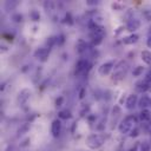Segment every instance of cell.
Returning <instances> with one entry per match:
<instances>
[{"instance_id":"6da1fadb","label":"cell","mask_w":151,"mask_h":151,"mask_svg":"<svg viewBox=\"0 0 151 151\" xmlns=\"http://www.w3.org/2000/svg\"><path fill=\"white\" fill-rule=\"evenodd\" d=\"M136 124H137V118L131 114V116H126L119 124L118 129H119V132L123 133V134H126V133H130L134 127H136Z\"/></svg>"},{"instance_id":"7a4b0ae2","label":"cell","mask_w":151,"mask_h":151,"mask_svg":"<svg viewBox=\"0 0 151 151\" xmlns=\"http://www.w3.org/2000/svg\"><path fill=\"white\" fill-rule=\"evenodd\" d=\"M104 143H105V138H104V136H101V134L93 133V134H90V136L86 138V145H87V147H90V149H92V150L99 149L100 146H103Z\"/></svg>"},{"instance_id":"3957f363","label":"cell","mask_w":151,"mask_h":151,"mask_svg":"<svg viewBox=\"0 0 151 151\" xmlns=\"http://www.w3.org/2000/svg\"><path fill=\"white\" fill-rule=\"evenodd\" d=\"M127 72V64L124 63V61H120L118 63L116 66H114V71H113V74H112V79L118 81V80H122L125 74Z\"/></svg>"},{"instance_id":"277c9868","label":"cell","mask_w":151,"mask_h":151,"mask_svg":"<svg viewBox=\"0 0 151 151\" xmlns=\"http://www.w3.org/2000/svg\"><path fill=\"white\" fill-rule=\"evenodd\" d=\"M112 68H114V61L113 60H110V61H106V63L101 64L99 66V68H98V72L101 76H106V74H109L112 71Z\"/></svg>"},{"instance_id":"5b68a950","label":"cell","mask_w":151,"mask_h":151,"mask_svg":"<svg viewBox=\"0 0 151 151\" xmlns=\"http://www.w3.org/2000/svg\"><path fill=\"white\" fill-rule=\"evenodd\" d=\"M31 97V90L29 88H22L19 93H18V103L19 105H25L27 103V100Z\"/></svg>"},{"instance_id":"8992f818","label":"cell","mask_w":151,"mask_h":151,"mask_svg":"<svg viewBox=\"0 0 151 151\" xmlns=\"http://www.w3.org/2000/svg\"><path fill=\"white\" fill-rule=\"evenodd\" d=\"M50 54V50L46 47H39L37 48V51L34 52V58L41 60V61H46Z\"/></svg>"},{"instance_id":"52a82bcc","label":"cell","mask_w":151,"mask_h":151,"mask_svg":"<svg viewBox=\"0 0 151 151\" xmlns=\"http://www.w3.org/2000/svg\"><path fill=\"white\" fill-rule=\"evenodd\" d=\"M138 97H137V94H134V93H132V94H130L127 98H126V101H125V106H126V109L127 110H132V109H134L136 107V105H138Z\"/></svg>"},{"instance_id":"ba28073f","label":"cell","mask_w":151,"mask_h":151,"mask_svg":"<svg viewBox=\"0 0 151 151\" xmlns=\"http://www.w3.org/2000/svg\"><path fill=\"white\" fill-rule=\"evenodd\" d=\"M60 132H61V122L59 119H54L51 124V133L53 137L57 138V137H59Z\"/></svg>"},{"instance_id":"9c48e42d","label":"cell","mask_w":151,"mask_h":151,"mask_svg":"<svg viewBox=\"0 0 151 151\" xmlns=\"http://www.w3.org/2000/svg\"><path fill=\"white\" fill-rule=\"evenodd\" d=\"M139 27H140V21H139L138 19H133V18L129 19V21H127V24H126V31H129V32H134V31H137Z\"/></svg>"},{"instance_id":"30bf717a","label":"cell","mask_w":151,"mask_h":151,"mask_svg":"<svg viewBox=\"0 0 151 151\" xmlns=\"http://www.w3.org/2000/svg\"><path fill=\"white\" fill-rule=\"evenodd\" d=\"M138 106L142 109V110H146L149 106H151V98L146 94L142 96L138 100Z\"/></svg>"},{"instance_id":"8fae6325","label":"cell","mask_w":151,"mask_h":151,"mask_svg":"<svg viewBox=\"0 0 151 151\" xmlns=\"http://www.w3.org/2000/svg\"><path fill=\"white\" fill-rule=\"evenodd\" d=\"M87 67H88V61L86 59H79L77 65H76V73L85 72Z\"/></svg>"},{"instance_id":"7c38bea8","label":"cell","mask_w":151,"mask_h":151,"mask_svg":"<svg viewBox=\"0 0 151 151\" xmlns=\"http://www.w3.org/2000/svg\"><path fill=\"white\" fill-rule=\"evenodd\" d=\"M150 88V85H149V83L144 79V80H140V81H138L137 84H136V91L137 92H140V93H143V92H145V91H147Z\"/></svg>"},{"instance_id":"4fadbf2b","label":"cell","mask_w":151,"mask_h":151,"mask_svg":"<svg viewBox=\"0 0 151 151\" xmlns=\"http://www.w3.org/2000/svg\"><path fill=\"white\" fill-rule=\"evenodd\" d=\"M138 39H139L138 34L132 33V34H130V35H127V37H124L123 42H124V44H126V45H131V44L137 42V41H138Z\"/></svg>"},{"instance_id":"5bb4252c","label":"cell","mask_w":151,"mask_h":151,"mask_svg":"<svg viewBox=\"0 0 151 151\" xmlns=\"http://www.w3.org/2000/svg\"><path fill=\"white\" fill-rule=\"evenodd\" d=\"M76 50H77L78 53L85 52V51L87 50V42H86L85 40H83V39H79V40L77 41V44H76Z\"/></svg>"},{"instance_id":"9a60e30c","label":"cell","mask_w":151,"mask_h":151,"mask_svg":"<svg viewBox=\"0 0 151 151\" xmlns=\"http://www.w3.org/2000/svg\"><path fill=\"white\" fill-rule=\"evenodd\" d=\"M139 119L142 122H149L151 119V111L150 110H142L139 113Z\"/></svg>"},{"instance_id":"2e32d148","label":"cell","mask_w":151,"mask_h":151,"mask_svg":"<svg viewBox=\"0 0 151 151\" xmlns=\"http://www.w3.org/2000/svg\"><path fill=\"white\" fill-rule=\"evenodd\" d=\"M140 57H142V60H143L145 64H147V65L151 64V52H150V51H147V50L143 51L142 54H140Z\"/></svg>"},{"instance_id":"e0dca14e","label":"cell","mask_w":151,"mask_h":151,"mask_svg":"<svg viewBox=\"0 0 151 151\" xmlns=\"http://www.w3.org/2000/svg\"><path fill=\"white\" fill-rule=\"evenodd\" d=\"M58 116H59V118H60V119H70V118L72 117V113H71V111H70V110L65 109V110L59 111Z\"/></svg>"},{"instance_id":"ac0fdd59","label":"cell","mask_w":151,"mask_h":151,"mask_svg":"<svg viewBox=\"0 0 151 151\" xmlns=\"http://www.w3.org/2000/svg\"><path fill=\"white\" fill-rule=\"evenodd\" d=\"M18 6V1H6L5 2V11L6 12H9V11H13L15 7Z\"/></svg>"},{"instance_id":"d6986e66","label":"cell","mask_w":151,"mask_h":151,"mask_svg":"<svg viewBox=\"0 0 151 151\" xmlns=\"http://www.w3.org/2000/svg\"><path fill=\"white\" fill-rule=\"evenodd\" d=\"M54 45H57V37H50L46 40V48L51 50Z\"/></svg>"},{"instance_id":"ffe728a7","label":"cell","mask_w":151,"mask_h":151,"mask_svg":"<svg viewBox=\"0 0 151 151\" xmlns=\"http://www.w3.org/2000/svg\"><path fill=\"white\" fill-rule=\"evenodd\" d=\"M29 18H31V20H33V21H39V20H40V13H39L37 9H32V11L29 12Z\"/></svg>"},{"instance_id":"44dd1931","label":"cell","mask_w":151,"mask_h":151,"mask_svg":"<svg viewBox=\"0 0 151 151\" xmlns=\"http://www.w3.org/2000/svg\"><path fill=\"white\" fill-rule=\"evenodd\" d=\"M29 127H31V125L28 124V123H26V124H22V126L18 130V134L20 136V134H24V133H26L28 130H29Z\"/></svg>"},{"instance_id":"7402d4cb","label":"cell","mask_w":151,"mask_h":151,"mask_svg":"<svg viewBox=\"0 0 151 151\" xmlns=\"http://www.w3.org/2000/svg\"><path fill=\"white\" fill-rule=\"evenodd\" d=\"M143 71H144V67H143V66H137V67L132 71V76H133V77H139V76L143 73Z\"/></svg>"},{"instance_id":"603a6c76","label":"cell","mask_w":151,"mask_h":151,"mask_svg":"<svg viewBox=\"0 0 151 151\" xmlns=\"http://www.w3.org/2000/svg\"><path fill=\"white\" fill-rule=\"evenodd\" d=\"M22 19H24V17H22V14H20V13H15V14L12 15V20H13L14 22H21Z\"/></svg>"},{"instance_id":"cb8c5ba5","label":"cell","mask_w":151,"mask_h":151,"mask_svg":"<svg viewBox=\"0 0 151 151\" xmlns=\"http://www.w3.org/2000/svg\"><path fill=\"white\" fill-rule=\"evenodd\" d=\"M139 147H140V151H150V144L147 142H142L139 144Z\"/></svg>"},{"instance_id":"d4e9b609","label":"cell","mask_w":151,"mask_h":151,"mask_svg":"<svg viewBox=\"0 0 151 151\" xmlns=\"http://www.w3.org/2000/svg\"><path fill=\"white\" fill-rule=\"evenodd\" d=\"M64 42H65V35H64V34H59V35L57 37V45L60 46V45H63Z\"/></svg>"},{"instance_id":"484cf974","label":"cell","mask_w":151,"mask_h":151,"mask_svg":"<svg viewBox=\"0 0 151 151\" xmlns=\"http://www.w3.org/2000/svg\"><path fill=\"white\" fill-rule=\"evenodd\" d=\"M63 103H64V98H63V97H58V98L55 99V106H57V107L61 106Z\"/></svg>"},{"instance_id":"4316f807","label":"cell","mask_w":151,"mask_h":151,"mask_svg":"<svg viewBox=\"0 0 151 151\" xmlns=\"http://www.w3.org/2000/svg\"><path fill=\"white\" fill-rule=\"evenodd\" d=\"M139 134V130H138V127H134L131 132H130V137H137Z\"/></svg>"},{"instance_id":"83f0119b","label":"cell","mask_w":151,"mask_h":151,"mask_svg":"<svg viewBox=\"0 0 151 151\" xmlns=\"http://www.w3.org/2000/svg\"><path fill=\"white\" fill-rule=\"evenodd\" d=\"M112 8H113V9H116V11H118V9H122V8H123V6H122V5H119V4H117V2H114V4H112Z\"/></svg>"},{"instance_id":"f1b7e54d","label":"cell","mask_w":151,"mask_h":151,"mask_svg":"<svg viewBox=\"0 0 151 151\" xmlns=\"http://www.w3.org/2000/svg\"><path fill=\"white\" fill-rule=\"evenodd\" d=\"M65 21L68 22V24H73V21H72V19H71V13H67V14H66V17H65Z\"/></svg>"},{"instance_id":"f546056e","label":"cell","mask_w":151,"mask_h":151,"mask_svg":"<svg viewBox=\"0 0 151 151\" xmlns=\"http://www.w3.org/2000/svg\"><path fill=\"white\" fill-rule=\"evenodd\" d=\"M85 112H86V113L88 112V106H87V105H84V106H83V110L80 111V114H81V116H85Z\"/></svg>"},{"instance_id":"4dcf8cb0","label":"cell","mask_w":151,"mask_h":151,"mask_svg":"<svg viewBox=\"0 0 151 151\" xmlns=\"http://www.w3.org/2000/svg\"><path fill=\"white\" fill-rule=\"evenodd\" d=\"M145 80H146L147 83L151 81V71H149V72L146 73V76H145Z\"/></svg>"},{"instance_id":"1f68e13d","label":"cell","mask_w":151,"mask_h":151,"mask_svg":"<svg viewBox=\"0 0 151 151\" xmlns=\"http://www.w3.org/2000/svg\"><path fill=\"white\" fill-rule=\"evenodd\" d=\"M86 4H87V5H97L98 1H96V0H87Z\"/></svg>"},{"instance_id":"d6a6232c","label":"cell","mask_w":151,"mask_h":151,"mask_svg":"<svg viewBox=\"0 0 151 151\" xmlns=\"http://www.w3.org/2000/svg\"><path fill=\"white\" fill-rule=\"evenodd\" d=\"M84 94H85V90H84V88H81V90H80V92H79V98H80V99H83V98H84Z\"/></svg>"},{"instance_id":"836d02e7","label":"cell","mask_w":151,"mask_h":151,"mask_svg":"<svg viewBox=\"0 0 151 151\" xmlns=\"http://www.w3.org/2000/svg\"><path fill=\"white\" fill-rule=\"evenodd\" d=\"M28 142H29V138L25 139V140L22 142V144H20V146H26V145H28Z\"/></svg>"},{"instance_id":"e575fe53","label":"cell","mask_w":151,"mask_h":151,"mask_svg":"<svg viewBox=\"0 0 151 151\" xmlns=\"http://www.w3.org/2000/svg\"><path fill=\"white\" fill-rule=\"evenodd\" d=\"M146 45H147V47H151V34L149 35V38L146 40Z\"/></svg>"},{"instance_id":"d590c367","label":"cell","mask_w":151,"mask_h":151,"mask_svg":"<svg viewBox=\"0 0 151 151\" xmlns=\"http://www.w3.org/2000/svg\"><path fill=\"white\" fill-rule=\"evenodd\" d=\"M137 146H138V145H134V146H133L132 149H130V151H136V149H137Z\"/></svg>"}]
</instances>
